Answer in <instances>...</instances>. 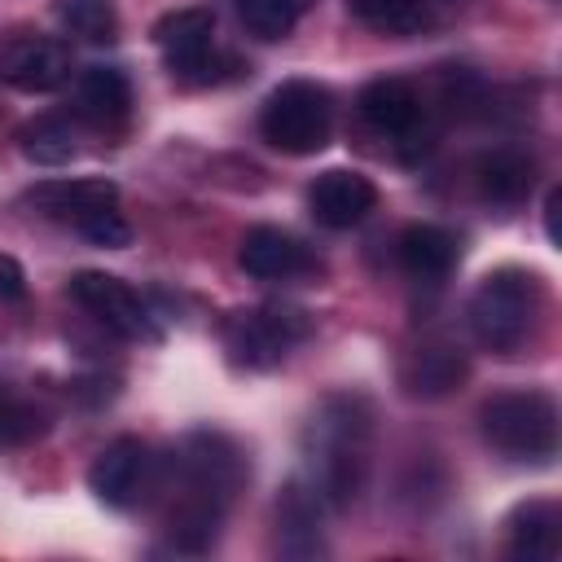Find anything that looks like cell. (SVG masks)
Listing matches in <instances>:
<instances>
[{
  "mask_svg": "<svg viewBox=\"0 0 562 562\" xmlns=\"http://www.w3.org/2000/svg\"><path fill=\"white\" fill-rule=\"evenodd\" d=\"M171 470L180 483V501L167 518V540L176 553H206L233 496L250 479L246 452L224 430H189L171 457Z\"/></svg>",
  "mask_w": 562,
  "mask_h": 562,
  "instance_id": "obj_1",
  "label": "cell"
},
{
  "mask_svg": "<svg viewBox=\"0 0 562 562\" xmlns=\"http://www.w3.org/2000/svg\"><path fill=\"white\" fill-rule=\"evenodd\" d=\"M369 443H373V413L364 395H329L312 413L303 430L312 487L325 505L351 509L369 479Z\"/></svg>",
  "mask_w": 562,
  "mask_h": 562,
  "instance_id": "obj_2",
  "label": "cell"
},
{
  "mask_svg": "<svg viewBox=\"0 0 562 562\" xmlns=\"http://www.w3.org/2000/svg\"><path fill=\"white\" fill-rule=\"evenodd\" d=\"M540 312H544V285L536 272H527L518 263L492 268L465 303V321H470L474 342L496 351V356H514L536 334Z\"/></svg>",
  "mask_w": 562,
  "mask_h": 562,
  "instance_id": "obj_3",
  "label": "cell"
},
{
  "mask_svg": "<svg viewBox=\"0 0 562 562\" xmlns=\"http://www.w3.org/2000/svg\"><path fill=\"white\" fill-rule=\"evenodd\" d=\"M483 439L522 465H544L558 452V404L549 391H501L479 408Z\"/></svg>",
  "mask_w": 562,
  "mask_h": 562,
  "instance_id": "obj_4",
  "label": "cell"
},
{
  "mask_svg": "<svg viewBox=\"0 0 562 562\" xmlns=\"http://www.w3.org/2000/svg\"><path fill=\"white\" fill-rule=\"evenodd\" d=\"M259 132L290 158L321 154L334 136V97L316 79H281L259 105Z\"/></svg>",
  "mask_w": 562,
  "mask_h": 562,
  "instance_id": "obj_5",
  "label": "cell"
},
{
  "mask_svg": "<svg viewBox=\"0 0 562 562\" xmlns=\"http://www.w3.org/2000/svg\"><path fill=\"white\" fill-rule=\"evenodd\" d=\"M154 44L171 70V79L206 88V83H228L246 66L233 53L215 48V13L211 9H171L154 22Z\"/></svg>",
  "mask_w": 562,
  "mask_h": 562,
  "instance_id": "obj_6",
  "label": "cell"
},
{
  "mask_svg": "<svg viewBox=\"0 0 562 562\" xmlns=\"http://www.w3.org/2000/svg\"><path fill=\"white\" fill-rule=\"evenodd\" d=\"M307 334H312V316L303 307H294V303L241 307V312H233L224 321V351L241 369H272Z\"/></svg>",
  "mask_w": 562,
  "mask_h": 562,
  "instance_id": "obj_7",
  "label": "cell"
},
{
  "mask_svg": "<svg viewBox=\"0 0 562 562\" xmlns=\"http://www.w3.org/2000/svg\"><path fill=\"white\" fill-rule=\"evenodd\" d=\"M70 299L110 334L127 338V342H158V325L149 303L119 277L110 272H75L70 277Z\"/></svg>",
  "mask_w": 562,
  "mask_h": 562,
  "instance_id": "obj_8",
  "label": "cell"
},
{
  "mask_svg": "<svg viewBox=\"0 0 562 562\" xmlns=\"http://www.w3.org/2000/svg\"><path fill=\"white\" fill-rule=\"evenodd\" d=\"M75 75V57L66 40L53 35H4L0 40V83L13 92H57Z\"/></svg>",
  "mask_w": 562,
  "mask_h": 562,
  "instance_id": "obj_9",
  "label": "cell"
},
{
  "mask_svg": "<svg viewBox=\"0 0 562 562\" xmlns=\"http://www.w3.org/2000/svg\"><path fill=\"white\" fill-rule=\"evenodd\" d=\"M149 474H154V457L136 435H119L110 439L97 461L88 465V487L101 505L110 509H132L140 505V496L149 492Z\"/></svg>",
  "mask_w": 562,
  "mask_h": 562,
  "instance_id": "obj_10",
  "label": "cell"
},
{
  "mask_svg": "<svg viewBox=\"0 0 562 562\" xmlns=\"http://www.w3.org/2000/svg\"><path fill=\"white\" fill-rule=\"evenodd\" d=\"M237 263L255 281H307V277H321V259L312 255V246H303L294 233H285L277 224L246 228L241 246H237Z\"/></svg>",
  "mask_w": 562,
  "mask_h": 562,
  "instance_id": "obj_11",
  "label": "cell"
},
{
  "mask_svg": "<svg viewBox=\"0 0 562 562\" xmlns=\"http://www.w3.org/2000/svg\"><path fill=\"white\" fill-rule=\"evenodd\" d=\"M373 206H378L373 180H369L364 171H351V167H329V171H321V176L312 180V189H307V211H312V220H316L321 228H334V233L356 228Z\"/></svg>",
  "mask_w": 562,
  "mask_h": 562,
  "instance_id": "obj_12",
  "label": "cell"
},
{
  "mask_svg": "<svg viewBox=\"0 0 562 562\" xmlns=\"http://www.w3.org/2000/svg\"><path fill=\"white\" fill-rule=\"evenodd\" d=\"M356 105H360V119H364L373 132L395 136V140H413L417 127H422V119H426L422 92H417L408 79H400V75L369 79V83L360 88Z\"/></svg>",
  "mask_w": 562,
  "mask_h": 562,
  "instance_id": "obj_13",
  "label": "cell"
},
{
  "mask_svg": "<svg viewBox=\"0 0 562 562\" xmlns=\"http://www.w3.org/2000/svg\"><path fill=\"white\" fill-rule=\"evenodd\" d=\"M465 373H470L465 351L443 338L422 342V347L404 351V360H400V386L413 400H439V395L457 391L465 382Z\"/></svg>",
  "mask_w": 562,
  "mask_h": 562,
  "instance_id": "obj_14",
  "label": "cell"
},
{
  "mask_svg": "<svg viewBox=\"0 0 562 562\" xmlns=\"http://www.w3.org/2000/svg\"><path fill=\"white\" fill-rule=\"evenodd\" d=\"M321 496L312 483H285L277 496V549L290 558H316L325 553L321 540Z\"/></svg>",
  "mask_w": 562,
  "mask_h": 562,
  "instance_id": "obj_15",
  "label": "cell"
},
{
  "mask_svg": "<svg viewBox=\"0 0 562 562\" xmlns=\"http://www.w3.org/2000/svg\"><path fill=\"white\" fill-rule=\"evenodd\" d=\"M132 114V79L119 66H88L75 75V119L119 127Z\"/></svg>",
  "mask_w": 562,
  "mask_h": 562,
  "instance_id": "obj_16",
  "label": "cell"
},
{
  "mask_svg": "<svg viewBox=\"0 0 562 562\" xmlns=\"http://www.w3.org/2000/svg\"><path fill=\"white\" fill-rule=\"evenodd\" d=\"M395 259L400 268L413 277V281H426V285H439L457 259H461V241L457 233L439 228V224H408L395 241Z\"/></svg>",
  "mask_w": 562,
  "mask_h": 562,
  "instance_id": "obj_17",
  "label": "cell"
},
{
  "mask_svg": "<svg viewBox=\"0 0 562 562\" xmlns=\"http://www.w3.org/2000/svg\"><path fill=\"white\" fill-rule=\"evenodd\" d=\"M505 536H509L514 558H540V562L558 558V549H562V509H558V501L531 496V501L514 505L509 518H505Z\"/></svg>",
  "mask_w": 562,
  "mask_h": 562,
  "instance_id": "obj_18",
  "label": "cell"
},
{
  "mask_svg": "<svg viewBox=\"0 0 562 562\" xmlns=\"http://www.w3.org/2000/svg\"><path fill=\"white\" fill-rule=\"evenodd\" d=\"M26 202L40 206V215H48V220L75 224L83 211L119 202V184L114 180H101V176H92V180H44V184H35L26 193Z\"/></svg>",
  "mask_w": 562,
  "mask_h": 562,
  "instance_id": "obj_19",
  "label": "cell"
},
{
  "mask_svg": "<svg viewBox=\"0 0 562 562\" xmlns=\"http://www.w3.org/2000/svg\"><path fill=\"white\" fill-rule=\"evenodd\" d=\"M18 154L35 167H61L79 154V123L70 114H35L18 127Z\"/></svg>",
  "mask_w": 562,
  "mask_h": 562,
  "instance_id": "obj_20",
  "label": "cell"
},
{
  "mask_svg": "<svg viewBox=\"0 0 562 562\" xmlns=\"http://www.w3.org/2000/svg\"><path fill=\"white\" fill-rule=\"evenodd\" d=\"M536 180V162L518 149H492L479 158V193L496 206H514L531 193Z\"/></svg>",
  "mask_w": 562,
  "mask_h": 562,
  "instance_id": "obj_21",
  "label": "cell"
},
{
  "mask_svg": "<svg viewBox=\"0 0 562 562\" xmlns=\"http://www.w3.org/2000/svg\"><path fill=\"white\" fill-rule=\"evenodd\" d=\"M347 13L382 35H417L435 22V0H347Z\"/></svg>",
  "mask_w": 562,
  "mask_h": 562,
  "instance_id": "obj_22",
  "label": "cell"
},
{
  "mask_svg": "<svg viewBox=\"0 0 562 562\" xmlns=\"http://www.w3.org/2000/svg\"><path fill=\"white\" fill-rule=\"evenodd\" d=\"M53 13L61 22V31H70L83 44H114L119 40L114 0H57Z\"/></svg>",
  "mask_w": 562,
  "mask_h": 562,
  "instance_id": "obj_23",
  "label": "cell"
},
{
  "mask_svg": "<svg viewBox=\"0 0 562 562\" xmlns=\"http://www.w3.org/2000/svg\"><path fill=\"white\" fill-rule=\"evenodd\" d=\"M316 0H237V18L255 40H285Z\"/></svg>",
  "mask_w": 562,
  "mask_h": 562,
  "instance_id": "obj_24",
  "label": "cell"
},
{
  "mask_svg": "<svg viewBox=\"0 0 562 562\" xmlns=\"http://www.w3.org/2000/svg\"><path fill=\"white\" fill-rule=\"evenodd\" d=\"M70 228H75L83 241L101 246V250H123V246H132V224L119 215L114 202H110V206H92V211H83Z\"/></svg>",
  "mask_w": 562,
  "mask_h": 562,
  "instance_id": "obj_25",
  "label": "cell"
},
{
  "mask_svg": "<svg viewBox=\"0 0 562 562\" xmlns=\"http://www.w3.org/2000/svg\"><path fill=\"white\" fill-rule=\"evenodd\" d=\"M0 299H26V277H22V268H18V259H9V255H0Z\"/></svg>",
  "mask_w": 562,
  "mask_h": 562,
  "instance_id": "obj_26",
  "label": "cell"
},
{
  "mask_svg": "<svg viewBox=\"0 0 562 562\" xmlns=\"http://www.w3.org/2000/svg\"><path fill=\"white\" fill-rule=\"evenodd\" d=\"M544 233H549V241H558V189H549V198H544Z\"/></svg>",
  "mask_w": 562,
  "mask_h": 562,
  "instance_id": "obj_27",
  "label": "cell"
}]
</instances>
